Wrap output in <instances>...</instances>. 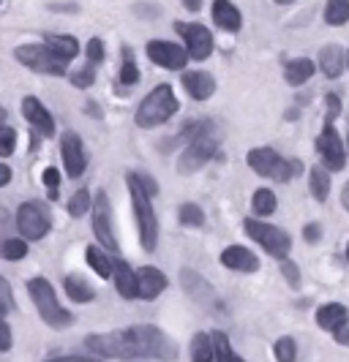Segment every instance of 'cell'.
<instances>
[{
	"mask_svg": "<svg viewBox=\"0 0 349 362\" xmlns=\"http://www.w3.org/2000/svg\"><path fill=\"white\" fill-rule=\"evenodd\" d=\"M178 109H181V104H178V95L172 90V85H159L142 98V104L137 107L134 120H137L139 128H156L166 123Z\"/></svg>",
	"mask_w": 349,
	"mask_h": 362,
	"instance_id": "obj_1",
	"label": "cell"
},
{
	"mask_svg": "<svg viewBox=\"0 0 349 362\" xmlns=\"http://www.w3.org/2000/svg\"><path fill=\"white\" fill-rule=\"evenodd\" d=\"M28 294L33 297L38 316L44 319V325L55 327V329H63V327L74 325V313L57 303V294L47 278H30V281H28Z\"/></svg>",
	"mask_w": 349,
	"mask_h": 362,
	"instance_id": "obj_2",
	"label": "cell"
},
{
	"mask_svg": "<svg viewBox=\"0 0 349 362\" xmlns=\"http://www.w3.org/2000/svg\"><path fill=\"white\" fill-rule=\"evenodd\" d=\"M126 182H129V194H131V207H134V216H137V226H139V243L147 254L156 251L159 245V218L153 213V204H150V197L139 188V182L134 180V175H126Z\"/></svg>",
	"mask_w": 349,
	"mask_h": 362,
	"instance_id": "obj_3",
	"label": "cell"
},
{
	"mask_svg": "<svg viewBox=\"0 0 349 362\" xmlns=\"http://www.w3.org/2000/svg\"><path fill=\"white\" fill-rule=\"evenodd\" d=\"M85 346L98 357H112V360H137L139 346L134 341L131 329H115V332H101V335H88Z\"/></svg>",
	"mask_w": 349,
	"mask_h": 362,
	"instance_id": "obj_4",
	"label": "cell"
},
{
	"mask_svg": "<svg viewBox=\"0 0 349 362\" xmlns=\"http://www.w3.org/2000/svg\"><path fill=\"white\" fill-rule=\"evenodd\" d=\"M243 229H246V235L251 237L254 243H259V245H262L268 254L276 256V259H287L290 248H292V240H290V235H287L284 229L273 226V223L262 221V218H246Z\"/></svg>",
	"mask_w": 349,
	"mask_h": 362,
	"instance_id": "obj_5",
	"label": "cell"
},
{
	"mask_svg": "<svg viewBox=\"0 0 349 362\" xmlns=\"http://www.w3.org/2000/svg\"><path fill=\"white\" fill-rule=\"evenodd\" d=\"M246 161H248V166H251L257 175L270 177V180H276V182H287L294 172L300 169V163L284 161L273 147H254V150H248V158H246Z\"/></svg>",
	"mask_w": 349,
	"mask_h": 362,
	"instance_id": "obj_6",
	"label": "cell"
},
{
	"mask_svg": "<svg viewBox=\"0 0 349 362\" xmlns=\"http://www.w3.org/2000/svg\"><path fill=\"white\" fill-rule=\"evenodd\" d=\"M134 341L139 346V357H156V360H178V346L166 338L159 327L134 325L129 327Z\"/></svg>",
	"mask_w": 349,
	"mask_h": 362,
	"instance_id": "obj_7",
	"label": "cell"
},
{
	"mask_svg": "<svg viewBox=\"0 0 349 362\" xmlns=\"http://www.w3.org/2000/svg\"><path fill=\"white\" fill-rule=\"evenodd\" d=\"M17 60L25 66V69H33L38 74H50V76H63L69 63L60 60L57 54H52L47 49V44H22L14 49Z\"/></svg>",
	"mask_w": 349,
	"mask_h": 362,
	"instance_id": "obj_8",
	"label": "cell"
},
{
	"mask_svg": "<svg viewBox=\"0 0 349 362\" xmlns=\"http://www.w3.org/2000/svg\"><path fill=\"white\" fill-rule=\"evenodd\" d=\"M17 229L25 240H41V237H47L50 229H52L50 210L41 202H25V204H19Z\"/></svg>",
	"mask_w": 349,
	"mask_h": 362,
	"instance_id": "obj_9",
	"label": "cell"
},
{
	"mask_svg": "<svg viewBox=\"0 0 349 362\" xmlns=\"http://www.w3.org/2000/svg\"><path fill=\"white\" fill-rule=\"evenodd\" d=\"M175 33L185 41V52L191 60H205L213 54V33L200 22H175Z\"/></svg>",
	"mask_w": 349,
	"mask_h": 362,
	"instance_id": "obj_10",
	"label": "cell"
},
{
	"mask_svg": "<svg viewBox=\"0 0 349 362\" xmlns=\"http://www.w3.org/2000/svg\"><path fill=\"white\" fill-rule=\"evenodd\" d=\"M213 156H216V139L210 136V131H205L202 136H197L194 142L185 145V150L181 153V158H178V169H181V175H194Z\"/></svg>",
	"mask_w": 349,
	"mask_h": 362,
	"instance_id": "obj_11",
	"label": "cell"
},
{
	"mask_svg": "<svg viewBox=\"0 0 349 362\" xmlns=\"http://www.w3.org/2000/svg\"><path fill=\"white\" fill-rule=\"evenodd\" d=\"M316 153H319L322 163L328 166V172H341L347 163V147L333 126H325L322 134L316 136Z\"/></svg>",
	"mask_w": 349,
	"mask_h": 362,
	"instance_id": "obj_12",
	"label": "cell"
},
{
	"mask_svg": "<svg viewBox=\"0 0 349 362\" xmlns=\"http://www.w3.org/2000/svg\"><path fill=\"white\" fill-rule=\"evenodd\" d=\"M93 232L98 237L101 248H107L112 254L118 251V240H115V229H112V207L104 191H98L96 202H93Z\"/></svg>",
	"mask_w": 349,
	"mask_h": 362,
	"instance_id": "obj_13",
	"label": "cell"
},
{
	"mask_svg": "<svg viewBox=\"0 0 349 362\" xmlns=\"http://www.w3.org/2000/svg\"><path fill=\"white\" fill-rule=\"evenodd\" d=\"M147 57L156 66L166 69V71H183L185 63H188V52H185L183 47H178L172 41H164V38H153L147 44Z\"/></svg>",
	"mask_w": 349,
	"mask_h": 362,
	"instance_id": "obj_14",
	"label": "cell"
},
{
	"mask_svg": "<svg viewBox=\"0 0 349 362\" xmlns=\"http://www.w3.org/2000/svg\"><path fill=\"white\" fill-rule=\"evenodd\" d=\"M60 156H63V166L69 172V177H79L88 166V156H85V147H82V139L74 134V131H66L60 136Z\"/></svg>",
	"mask_w": 349,
	"mask_h": 362,
	"instance_id": "obj_15",
	"label": "cell"
},
{
	"mask_svg": "<svg viewBox=\"0 0 349 362\" xmlns=\"http://www.w3.org/2000/svg\"><path fill=\"white\" fill-rule=\"evenodd\" d=\"M22 115H25V120L36 128L41 136H55V117L50 115V109L44 107L38 98L28 95L22 101Z\"/></svg>",
	"mask_w": 349,
	"mask_h": 362,
	"instance_id": "obj_16",
	"label": "cell"
},
{
	"mask_svg": "<svg viewBox=\"0 0 349 362\" xmlns=\"http://www.w3.org/2000/svg\"><path fill=\"white\" fill-rule=\"evenodd\" d=\"M221 264H224L227 270H235V272H257L259 270L257 254H251V251L243 248V245H229V248H224Z\"/></svg>",
	"mask_w": 349,
	"mask_h": 362,
	"instance_id": "obj_17",
	"label": "cell"
},
{
	"mask_svg": "<svg viewBox=\"0 0 349 362\" xmlns=\"http://www.w3.org/2000/svg\"><path fill=\"white\" fill-rule=\"evenodd\" d=\"M183 88L194 101H207L216 93V79L207 71H185Z\"/></svg>",
	"mask_w": 349,
	"mask_h": 362,
	"instance_id": "obj_18",
	"label": "cell"
},
{
	"mask_svg": "<svg viewBox=\"0 0 349 362\" xmlns=\"http://www.w3.org/2000/svg\"><path fill=\"white\" fill-rule=\"evenodd\" d=\"M115 286H118V294L126 297V300H134L139 297V281H137V270H131L123 259H115Z\"/></svg>",
	"mask_w": 349,
	"mask_h": 362,
	"instance_id": "obj_19",
	"label": "cell"
},
{
	"mask_svg": "<svg viewBox=\"0 0 349 362\" xmlns=\"http://www.w3.org/2000/svg\"><path fill=\"white\" fill-rule=\"evenodd\" d=\"M319 69L322 74L328 76V79H336V76H341L344 69H347V54L341 47H336V44H328V47H322L319 49Z\"/></svg>",
	"mask_w": 349,
	"mask_h": 362,
	"instance_id": "obj_20",
	"label": "cell"
},
{
	"mask_svg": "<svg viewBox=\"0 0 349 362\" xmlns=\"http://www.w3.org/2000/svg\"><path fill=\"white\" fill-rule=\"evenodd\" d=\"M137 281H139V297H142V300L159 297V294L166 289V284H169L164 272L156 270V267H142V270H137Z\"/></svg>",
	"mask_w": 349,
	"mask_h": 362,
	"instance_id": "obj_21",
	"label": "cell"
},
{
	"mask_svg": "<svg viewBox=\"0 0 349 362\" xmlns=\"http://www.w3.org/2000/svg\"><path fill=\"white\" fill-rule=\"evenodd\" d=\"M213 22L227 33H238L243 17H240L238 6L229 0H213Z\"/></svg>",
	"mask_w": 349,
	"mask_h": 362,
	"instance_id": "obj_22",
	"label": "cell"
},
{
	"mask_svg": "<svg viewBox=\"0 0 349 362\" xmlns=\"http://www.w3.org/2000/svg\"><path fill=\"white\" fill-rule=\"evenodd\" d=\"M349 322V310L341 303H328L316 310V325L328 332H338L341 327H347Z\"/></svg>",
	"mask_w": 349,
	"mask_h": 362,
	"instance_id": "obj_23",
	"label": "cell"
},
{
	"mask_svg": "<svg viewBox=\"0 0 349 362\" xmlns=\"http://www.w3.org/2000/svg\"><path fill=\"white\" fill-rule=\"evenodd\" d=\"M47 49L52 54H57L60 60H74L76 54H79V44H76V38L74 36H66V33H55V36H47Z\"/></svg>",
	"mask_w": 349,
	"mask_h": 362,
	"instance_id": "obj_24",
	"label": "cell"
},
{
	"mask_svg": "<svg viewBox=\"0 0 349 362\" xmlns=\"http://www.w3.org/2000/svg\"><path fill=\"white\" fill-rule=\"evenodd\" d=\"M63 286H66V294L71 297V303L85 305V303H93V300H96V289H93L82 275H69V278L63 281Z\"/></svg>",
	"mask_w": 349,
	"mask_h": 362,
	"instance_id": "obj_25",
	"label": "cell"
},
{
	"mask_svg": "<svg viewBox=\"0 0 349 362\" xmlns=\"http://www.w3.org/2000/svg\"><path fill=\"white\" fill-rule=\"evenodd\" d=\"M314 60H309V57H294V60H290L287 63V69H284V76H287V82L290 85H303L306 79H311V74H314Z\"/></svg>",
	"mask_w": 349,
	"mask_h": 362,
	"instance_id": "obj_26",
	"label": "cell"
},
{
	"mask_svg": "<svg viewBox=\"0 0 349 362\" xmlns=\"http://www.w3.org/2000/svg\"><path fill=\"white\" fill-rule=\"evenodd\" d=\"M309 185H311V194L316 202H328V194H331V175L325 166H311L309 172Z\"/></svg>",
	"mask_w": 349,
	"mask_h": 362,
	"instance_id": "obj_27",
	"label": "cell"
},
{
	"mask_svg": "<svg viewBox=\"0 0 349 362\" xmlns=\"http://www.w3.org/2000/svg\"><path fill=\"white\" fill-rule=\"evenodd\" d=\"M85 259H88V264H91L101 278H112V272H115V259H110V254H104L98 245H88Z\"/></svg>",
	"mask_w": 349,
	"mask_h": 362,
	"instance_id": "obj_28",
	"label": "cell"
},
{
	"mask_svg": "<svg viewBox=\"0 0 349 362\" xmlns=\"http://www.w3.org/2000/svg\"><path fill=\"white\" fill-rule=\"evenodd\" d=\"M210 341H213V362H246L243 357H238V354L232 351L227 332H221V329L210 332Z\"/></svg>",
	"mask_w": 349,
	"mask_h": 362,
	"instance_id": "obj_29",
	"label": "cell"
},
{
	"mask_svg": "<svg viewBox=\"0 0 349 362\" xmlns=\"http://www.w3.org/2000/svg\"><path fill=\"white\" fill-rule=\"evenodd\" d=\"M191 362H213V341L207 332H197L191 338Z\"/></svg>",
	"mask_w": 349,
	"mask_h": 362,
	"instance_id": "obj_30",
	"label": "cell"
},
{
	"mask_svg": "<svg viewBox=\"0 0 349 362\" xmlns=\"http://www.w3.org/2000/svg\"><path fill=\"white\" fill-rule=\"evenodd\" d=\"M325 22L333 28H341L349 22V0H328L325 6Z\"/></svg>",
	"mask_w": 349,
	"mask_h": 362,
	"instance_id": "obj_31",
	"label": "cell"
},
{
	"mask_svg": "<svg viewBox=\"0 0 349 362\" xmlns=\"http://www.w3.org/2000/svg\"><path fill=\"white\" fill-rule=\"evenodd\" d=\"M251 207L257 216H273L276 213V194L270 188H257L254 191V199H251Z\"/></svg>",
	"mask_w": 349,
	"mask_h": 362,
	"instance_id": "obj_32",
	"label": "cell"
},
{
	"mask_svg": "<svg viewBox=\"0 0 349 362\" xmlns=\"http://www.w3.org/2000/svg\"><path fill=\"white\" fill-rule=\"evenodd\" d=\"M28 256V243L25 240H17V237H8L0 243V259L6 262H19Z\"/></svg>",
	"mask_w": 349,
	"mask_h": 362,
	"instance_id": "obj_33",
	"label": "cell"
},
{
	"mask_svg": "<svg viewBox=\"0 0 349 362\" xmlns=\"http://www.w3.org/2000/svg\"><path fill=\"white\" fill-rule=\"evenodd\" d=\"M181 223L183 226H202L205 223V213L202 207H197V204H191V202H185V204H181Z\"/></svg>",
	"mask_w": 349,
	"mask_h": 362,
	"instance_id": "obj_34",
	"label": "cell"
},
{
	"mask_svg": "<svg viewBox=\"0 0 349 362\" xmlns=\"http://www.w3.org/2000/svg\"><path fill=\"white\" fill-rule=\"evenodd\" d=\"M139 82V69L134 63V54L123 49V69H120V85H137Z\"/></svg>",
	"mask_w": 349,
	"mask_h": 362,
	"instance_id": "obj_35",
	"label": "cell"
},
{
	"mask_svg": "<svg viewBox=\"0 0 349 362\" xmlns=\"http://www.w3.org/2000/svg\"><path fill=\"white\" fill-rule=\"evenodd\" d=\"M91 210V191L88 188H82V191H76L71 199H69V213H71L74 218L85 216Z\"/></svg>",
	"mask_w": 349,
	"mask_h": 362,
	"instance_id": "obj_36",
	"label": "cell"
},
{
	"mask_svg": "<svg viewBox=\"0 0 349 362\" xmlns=\"http://www.w3.org/2000/svg\"><path fill=\"white\" fill-rule=\"evenodd\" d=\"M273 354H276L278 362H294L297 360V346H294L292 338H278L276 346H273Z\"/></svg>",
	"mask_w": 349,
	"mask_h": 362,
	"instance_id": "obj_37",
	"label": "cell"
},
{
	"mask_svg": "<svg viewBox=\"0 0 349 362\" xmlns=\"http://www.w3.org/2000/svg\"><path fill=\"white\" fill-rule=\"evenodd\" d=\"M17 147V131L8 126H0V158H8Z\"/></svg>",
	"mask_w": 349,
	"mask_h": 362,
	"instance_id": "obj_38",
	"label": "cell"
},
{
	"mask_svg": "<svg viewBox=\"0 0 349 362\" xmlns=\"http://www.w3.org/2000/svg\"><path fill=\"white\" fill-rule=\"evenodd\" d=\"M93 82H96V69H93V66H85V69H79V71L71 74V85L74 88H79V90L91 88Z\"/></svg>",
	"mask_w": 349,
	"mask_h": 362,
	"instance_id": "obj_39",
	"label": "cell"
},
{
	"mask_svg": "<svg viewBox=\"0 0 349 362\" xmlns=\"http://www.w3.org/2000/svg\"><path fill=\"white\" fill-rule=\"evenodd\" d=\"M281 272H284V278H287V284L292 289L300 286V270H297V264H294L292 259H281Z\"/></svg>",
	"mask_w": 349,
	"mask_h": 362,
	"instance_id": "obj_40",
	"label": "cell"
},
{
	"mask_svg": "<svg viewBox=\"0 0 349 362\" xmlns=\"http://www.w3.org/2000/svg\"><path fill=\"white\" fill-rule=\"evenodd\" d=\"M88 63H91V66L104 63V41H101V38H91V41H88Z\"/></svg>",
	"mask_w": 349,
	"mask_h": 362,
	"instance_id": "obj_41",
	"label": "cell"
},
{
	"mask_svg": "<svg viewBox=\"0 0 349 362\" xmlns=\"http://www.w3.org/2000/svg\"><path fill=\"white\" fill-rule=\"evenodd\" d=\"M131 175H134V180L139 182V188L145 191L147 197H156L159 194V182L153 180L150 175H145V172H131Z\"/></svg>",
	"mask_w": 349,
	"mask_h": 362,
	"instance_id": "obj_42",
	"label": "cell"
},
{
	"mask_svg": "<svg viewBox=\"0 0 349 362\" xmlns=\"http://www.w3.org/2000/svg\"><path fill=\"white\" fill-rule=\"evenodd\" d=\"M325 107H328V120H325V126H333V117L341 112V101H338V95H328V98H325Z\"/></svg>",
	"mask_w": 349,
	"mask_h": 362,
	"instance_id": "obj_43",
	"label": "cell"
},
{
	"mask_svg": "<svg viewBox=\"0 0 349 362\" xmlns=\"http://www.w3.org/2000/svg\"><path fill=\"white\" fill-rule=\"evenodd\" d=\"M44 185H47L50 191H57V185H60V172H57L55 166H47V169H44Z\"/></svg>",
	"mask_w": 349,
	"mask_h": 362,
	"instance_id": "obj_44",
	"label": "cell"
},
{
	"mask_svg": "<svg viewBox=\"0 0 349 362\" xmlns=\"http://www.w3.org/2000/svg\"><path fill=\"white\" fill-rule=\"evenodd\" d=\"M11 327L6 325V322H0V351H8L11 349Z\"/></svg>",
	"mask_w": 349,
	"mask_h": 362,
	"instance_id": "obj_45",
	"label": "cell"
},
{
	"mask_svg": "<svg viewBox=\"0 0 349 362\" xmlns=\"http://www.w3.org/2000/svg\"><path fill=\"white\" fill-rule=\"evenodd\" d=\"M319 235H322V226H319V223H309V226H303V237H306L309 243H316Z\"/></svg>",
	"mask_w": 349,
	"mask_h": 362,
	"instance_id": "obj_46",
	"label": "cell"
},
{
	"mask_svg": "<svg viewBox=\"0 0 349 362\" xmlns=\"http://www.w3.org/2000/svg\"><path fill=\"white\" fill-rule=\"evenodd\" d=\"M0 300H3V305H8L11 303V289H8V284L0 278Z\"/></svg>",
	"mask_w": 349,
	"mask_h": 362,
	"instance_id": "obj_47",
	"label": "cell"
},
{
	"mask_svg": "<svg viewBox=\"0 0 349 362\" xmlns=\"http://www.w3.org/2000/svg\"><path fill=\"white\" fill-rule=\"evenodd\" d=\"M333 335H336V341H338L341 346H349V325L341 327V329H338V332H333Z\"/></svg>",
	"mask_w": 349,
	"mask_h": 362,
	"instance_id": "obj_48",
	"label": "cell"
},
{
	"mask_svg": "<svg viewBox=\"0 0 349 362\" xmlns=\"http://www.w3.org/2000/svg\"><path fill=\"white\" fill-rule=\"evenodd\" d=\"M8 182H11V169H8L6 163H0V188L8 185Z\"/></svg>",
	"mask_w": 349,
	"mask_h": 362,
	"instance_id": "obj_49",
	"label": "cell"
},
{
	"mask_svg": "<svg viewBox=\"0 0 349 362\" xmlns=\"http://www.w3.org/2000/svg\"><path fill=\"white\" fill-rule=\"evenodd\" d=\"M47 362H98V360H91V357H55V360H47Z\"/></svg>",
	"mask_w": 349,
	"mask_h": 362,
	"instance_id": "obj_50",
	"label": "cell"
},
{
	"mask_svg": "<svg viewBox=\"0 0 349 362\" xmlns=\"http://www.w3.org/2000/svg\"><path fill=\"white\" fill-rule=\"evenodd\" d=\"M183 6L188 11H200V6H202V0H183Z\"/></svg>",
	"mask_w": 349,
	"mask_h": 362,
	"instance_id": "obj_51",
	"label": "cell"
},
{
	"mask_svg": "<svg viewBox=\"0 0 349 362\" xmlns=\"http://www.w3.org/2000/svg\"><path fill=\"white\" fill-rule=\"evenodd\" d=\"M341 204H344V207L349 210V182L344 185V191H341Z\"/></svg>",
	"mask_w": 349,
	"mask_h": 362,
	"instance_id": "obj_52",
	"label": "cell"
},
{
	"mask_svg": "<svg viewBox=\"0 0 349 362\" xmlns=\"http://www.w3.org/2000/svg\"><path fill=\"white\" fill-rule=\"evenodd\" d=\"M6 117H8V112L0 107V126H6Z\"/></svg>",
	"mask_w": 349,
	"mask_h": 362,
	"instance_id": "obj_53",
	"label": "cell"
},
{
	"mask_svg": "<svg viewBox=\"0 0 349 362\" xmlns=\"http://www.w3.org/2000/svg\"><path fill=\"white\" fill-rule=\"evenodd\" d=\"M6 310H8V305H3V303H0V322H3V316H6Z\"/></svg>",
	"mask_w": 349,
	"mask_h": 362,
	"instance_id": "obj_54",
	"label": "cell"
},
{
	"mask_svg": "<svg viewBox=\"0 0 349 362\" xmlns=\"http://www.w3.org/2000/svg\"><path fill=\"white\" fill-rule=\"evenodd\" d=\"M278 6H290V3H294V0H276Z\"/></svg>",
	"mask_w": 349,
	"mask_h": 362,
	"instance_id": "obj_55",
	"label": "cell"
},
{
	"mask_svg": "<svg viewBox=\"0 0 349 362\" xmlns=\"http://www.w3.org/2000/svg\"><path fill=\"white\" fill-rule=\"evenodd\" d=\"M347 259H349V245H347Z\"/></svg>",
	"mask_w": 349,
	"mask_h": 362,
	"instance_id": "obj_56",
	"label": "cell"
},
{
	"mask_svg": "<svg viewBox=\"0 0 349 362\" xmlns=\"http://www.w3.org/2000/svg\"><path fill=\"white\" fill-rule=\"evenodd\" d=\"M347 66H349V52H347Z\"/></svg>",
	"mask_w": 349,
	"mask_h": 362,
	"instance_id": "obj_57",
	"label": "cell"
},
{
	"mask_svg": "<svg viewBox=\"0 0 349 362\" xmlns=\"http://www.w3.org/2000/svg\"><path fill=\"white\" fill-rule=\"evenodd\" d=\"M347 147H349V139H347Z\"/></svg>",
	"mask_w": 349,
	"mask_h": 362,
	"instance_id": "obj_58",
	"label": "cell"
}]
</instances>
